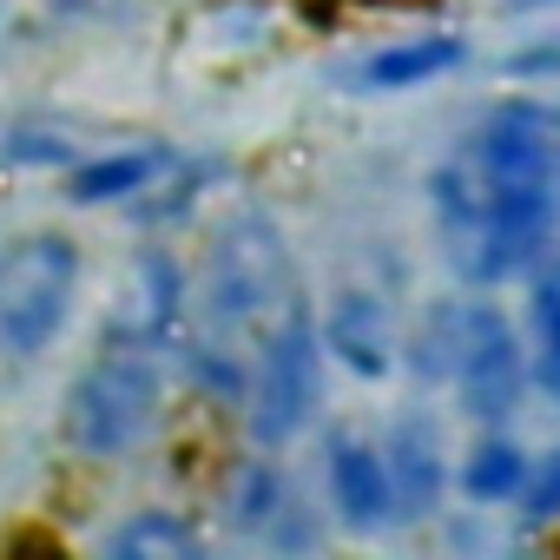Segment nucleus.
<instances>
[{
	"label": "nucleus",
	"mask_w": 560,
	"mask_h": 560,
	"mask_svg": "<svg viewBox=\"0 0 560 560\" xmlns=\"http://www.w3.org/2000/svg\"><path fill=\"white\" fill-rule=\"evenodd\" d=\"M383 448V468H389V501H396V521H429L448 494V462H442V429L409 409L389 422V435L376 442Z\"/></svg>",
	"instance_id": "0eeeda50"
},
{
	"label": "nucleus",
	"mask_w": 560,
	"mask_h": 560,
	"mask_svg": "<svg viewBox=\"0 0 560 560\" xmlns=\"http://www.w3.org/2000/svg\"><path fill=\"white\" fill-rule=\"evenodd\" d=\"M527 383L560 402V277H540L527 291Z\"/></svg>",
	"instance_id": "2eb2a0df"
},
{
	"label": "nucleus",
	"mask_w": 560,
	"mask_h": 560,
	"mask_svg": "<svg viewBox=\"0 0 560 560\" xmlns=\"http://www.w3.org/2000/svg\"><path fill=\"white\" fill-rule=\"evenodd\" d=\"M324 488H330V508L350 534H383L396 521V501H389V468H383V448L363 442L357 429H337L324 442Z\"/></svg>",
	"instance_id": "6e6552de"
},
{
	"label": "nucleus",
	"mask_w": 560,
	"mask_h": 560,
	"mask_svg": "<svg viewBox=\"0 0 560 560\" xmlns=\"http://www.w3.org/2000/svg\"><path fill=\"white\" fill-rule=\"evenodd\" d=\"M462 409L488 429H501L521 396H527V350L508 324V311L494 298H475L462 304V337H455V370H448Z\"/></svg>",
	"instance_id": "423d86ee"
},
{
	"label": "nucleus",
	"mask_w": 560,
	"mask_h": 560,
	"mask_svg": "<svg viewBox=\"0 0 560 560\" xmlns=\"http://www.w3.org/2000/svg\"><path fill=\"white\" fill-rule=\"evenodd\" d=\"M224 514H231V527H237V534L291 540V521H298V494H291V481H284V468H277V462L250 455V462L231 475V488H224Z\"/></svg>",
	"instance_id": "f8f14e48"
},
{
	"label": "nucleus",
	"mask_w": 560,
	"mask_h": 560,
	"mask_svg": "<svg viewBox=\"0 0 560 560\" xmlns=\"http://www.w3.org/2000/svg\"><path fill=\"white\" fill-rule=\"evenodd\" d=\"M547 8H560V0H501V14H547Z\"/></svg>",
	"instance_id": "6ab92c4d"
},
{
	"label": "nucleus",
	"mask_w": 560,
	"mask_h": 560,
	"mask_svg": "<svg viewBox=\"0 0 560 560\" xmlns=\"http://www.w3.org/2000/svg\"><path fill=\"white\" fill-rule=\"evenodd\" d=\"M317 337H324V350L343 370H357L370 383L396 370V330H389V311H383L376 291H337L324 324H317Z\"/></svg>",
	"instance_id": "1a4fd4ad"
},
{
	"label": "nucleus",
	"mask_w": 560,
	"mask_h": 560,
	"mask_svg": "<svg viewBox=\"0 0 560 560\" xmlns=\"http://www.w3.org/2000/svg\"><path fill=\"white\" fill-rule=\"evenodd\" d=\"M455 481H462V494L475 508H508L521 494V481H527V448H514L508 435H488V442L468 448V462H462Z\"/></svg>",
	"instance_id": "4468645a"
},
{
	"label": "nucleus",
	"mask_w": 560,
	"mask_h": 560,
	"mask_svg": "<svg viewBox=\"0 0 560 560\" xmlns=\"http://www.w3.org/2000/svg\"><path fill=\"white\" fill-rule=\"evenodd\" d=\"M455 337H462V304H435V311L416 324L409 363H416L422 383H448V370H455Z\"/></svg>",
	"instance_id": "dca6fc26"
},
{
	"label": "nucleus",
	"mask_w": 560,
	"mask_h": 560,
	"mask_svg": "<svg viewBox=\"0 0 560 560\" xmlns=\"http://www.w3.org/2000/svg\"><path fill=\"white\" fill-rule=\"evenodd\" d=\"M462 60H468L462 34H416V40H396V47L370 54L357 67V93H416V86L455 73Z\"/></svg>",
	"instance_id": "9d476101"
},
{
	"label": "nucleus",
	"mask_w": 560,
	"mask_h": 560,
	"mask_svg": "<svg viewBox=\"0 0 560 560\" xmlns=\"http://www.w3.org/2000/svg\"><path fill=\"white\" fill-rule=\"evenodd\" d=\"M106 553H119V560H185V553H205V534L172 508H139L132 521H119L106 534Z\"/></svg>",
	"instance_id": "ddd939ff"
},
{
	"label": "nucleus",
	"mask_w": 560,
	"mask_h": 560,
	"mask_svg": "<svg viewBox=\"0 0 560 560\" xmlns=\"http://www.w3.org/2000/svg\"><path fill=\"white\" fill-rule=\"evenodd\" d=\"M165 172H172V152H165V145L100 152V159H80V165L67 172V198H73V205H132V198H145Z\"/></svg>",
	"instance_id": "9b49d317"
},
{
	"label": "nucleus",
	"mask_w": 560,
	"mask_h": 560,
	"mask_svg": "<svg viewBox=\"0 0 560 560\" xmlns=\"http://www.w3.org/2000/svg\"><path fill=\"white\" fill-rule=\"evenodd\" d=\"M86 284V257L67 231H34L0 250V357L27 363L60 343Z\"/></svg>",
	"instance_id": "7ed1b4c3"
},
{
	"label": "nucleus",
	"mask_w": 560,
	"mask_h": 560,
	"mask_svg": "<svg viewBox=\"0 0 560 560\" xmlns=\"http://www.w3.org/2000/svg\"><path fill=\"white\" fill-rule=\"evenodd\" d=\"M429 205H435V231H442L455 277L475 291H494L508 277H521L553 244V224H560V185L488 178L462 152L435 165Z\"/></svg>",
	"instance_id": "f257e3e1"
},
{
	"label": "nucleus",
	"mask_w": 560,
	"mask_h": 560,
	"mask_svg": "<svg viewBox=\"0 0 560 560\" xmlns=\"http://www.w3.org/2000/svg\"><path fill=\"white\" fill-rule=\"evenodd\" d=\"M324 396V337L311 304H284L264 324V350L244 370V429L257 448H291Z\"/></svg>",
	"instance_id": "20e7f679"
},
{
	"label": "nucleus",
	"mask_w": 560,
	"mask_h": 560,
	"mask_svg": "<svg viewBox=\"0 0 560 560\" xmlns=\"http://www.w3.org/2000/svg\"><path fill=\"white\" fill-rule=\"evenodd\" d=\"M165 416V370H159V337L132 330L126 317L93 343V357L67 383L60 435L86 462H126L132 448L152 442Z\"/></svg>",
	"instance_id": "f03ea898"
},
{
	"label": "nucleus",
	"mask_w": 560,
	"mask_h": 560,
	"mask_svg": "<svg viewBox=\"0 0 560 560\" xmlns=\"http://www.w3.org/2000/svg\"><path fill=\"white\" fill-rule=\"evenodd\" d=\"M185 363H191V383H198V389H211V396H224V402H244V370H237V357H231L224 343H191Z\"/></svg>",
	"instance_id": "a211bd4d"
},
{
	"label": "nucleus",
	"mask_w": 560,
	"mask_h": 560,
	"mask_svg": "<svg viewBox=\"0 0 560 560\" xmlns=\"http://www.w3.org/2000/svg\"><path fill=\"white\" fill-rule=\"evenodd\" d=\"M291 291V250L264 211H237L218 224L205 250V317L211 330H257L284 311Z\"/></svg>",
	"instance_id": "39448f33"
},
{
	"label": "nucleus",
	"mask_w": 560,
	"mask_h": 560,
	"mask_svg": "<svg viewBox=\"0 0 560 560\" xmlns=\"http://www.w3.org/2000/svg\"><path fill=\"white\" fill-rule=\"evenodd\" d=\"M514 508H521V521H527V527H547V521H560V448H547V455L527 468V481H521Z\"/></svg>",
	"instance_id": "f3484780"
}]
</instances>
